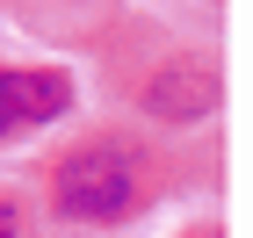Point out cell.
Masks as SVG:
<instances>
[{
  "instance_id": "277c9868",
  "label": "cell",
  "mask_w": 253,
  "mask_h": 238,
  "mask_svg": "<svg viewBox=\"0 0 253 238\" xmlns=\"http://www.w3.org/2000/svg\"><path fill=\"white\" fill-rule=\"evenodd\" d=\"M0 238H22V209H15L7 195H0Z\"/></svg>"
},
{
  "instance_id": "3957f363",
  "label": "cell",
  "mask_w": 253,
  "mask_h": 238,
  "mask_svg": "<svg viewBox=\"0 0 253 238\" xmlns=\"http://www.w3.org/2000/svg\"><path fill=\"white\" fill-rule=\"evenodd\" d=\"M145 108H152L159 123H203V116L217 108V79H210V65H195V58L167 65V72L145 87Z\"/></svg>"
},
{
  "instance_id": "5b68a950",
  "label": "cell",
  "mask_w": 253,
  "mask_h": 238,
  "mask_svg": "<svg viewBox=\"0 0 253 238\" xmlns=\"http://www.w3.org/2000/svg\"><path fill=\"white\" fill-rule=\"evenodd\" d=\"M195 238H217V231H195Z\"/></svg>"
},
{
  "instance_id": "7a4b0ae2",
  "label": "cell",
  "mask_w": 253,
  "mask_h": 238,
  "mask_svg": "<svg viewBox=\"0 0 253 238\" xmlns=\"http://www.w3.org/2000/svg\"><path fill=\"white\" fill-rule=\"evenodd\" d=\"M73 108V72L58 65H0V144L29 137Z\"/></svg>"
},
{
  "instance_id": "6da1fadb",
  "label": "cell",
  "mask_w": 253,
  "mask_h": 238,
  "mask_svg": "<svg viewBox=\"0 0 253 238\" xmlns=\"http://www.w3.org/2000/svg\"><path fill=\"white\" fill-rule=\"evenodd\" d=\"M145 202V159L123 137H94L51 166V209L65 224H116Z\"/></svg>"
}]
</instances>
